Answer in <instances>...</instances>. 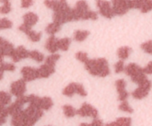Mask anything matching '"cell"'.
<instances>
[{
  "mask_svg": "<svg viewBox=\"0 0 152 126\" xmlns=\"http://www.w3.org/2000/svg\"><path fill=\"white\" fill-rule=\"evenodd\" d=\"M44 4L48 8L53 10V22L60 25L74 20L73 9L66 0H45Z\"/></svg>",
  "mask_w": 152,
  "mask_h": 126,
  "instance_id": "6da1fadb",
  "label": "cell"
},
{
  "mask_svg": "<svg viewBox=\"0 0 152 126\" xmlns=\"http://www.w3.org/2000/svg\"><path fill=\"white\" fill-rule=\"evenodd\" d=\"M76 58L83 63H86V62L89 59L87 53H85V52H83V51L78 52V53L76 54Z\"/></svg>",
  "mask_w": 152,
  "mask_h": 126,
  "instance_id": "d590c367",
  "label": "cell"
},
{
  "mask_svg": "<svg viewBox=\"0 0 152 126\" xmlns=\"http://www.w3.org/2000/svg\"><path fill=\"white\" fill-rule=\"evenodd\" d=\"M131 52H132V49L130 47H128V46H124V47H122L118 49L117 56L120 60H124L129 57Z\"/></svg>",
  "mask_w": 152,
  "mask_h": 126,
  "instance_id": "44dd1931",
  "label": "cell"
},
{
  "mask_svg": "<svg viewBox=\"0 0 152 126\" xmlns=\"http://www.w3.org/2000/svg\"><path fill=\"white\" fill-rule=\"evenodd\" d=\"M38 21V16L33 12H28L23 16V24H26L27 26L31 27L36 25Z\"/></svg>",
  "mask_w": 152,
  "mask_h": 126,
  "instance_id": "d6986e66",
  "label": "cell"
},
{
  "mask_svg": "<svg viewBox=\"0 0 152 126\" xmlns=\"http://www.w3.org/2000/svg\"><path fill=\"white\" fill-rule=\"evenodd\" d=\"M55 66H50L48 63H45L44 64L40 66L39 67L37 68L38 69L39 78H48L49 76L54 73L55 72Z\"/></svg>",
  "mask_w": 152,
  "mask_h": 126,
  "instance_id": "e0dca14e",
  "label": "cell"
},
{
  "mask_svg": "<svg viewBox=\"0 0 152 126\" xmlns=\"http://www.w3.org/2000/svg\"><path fill=\"white\" fill-rule=\"evenodd\" d=\"M96 7L99 9V13L106 19H111L116 16L111 3L106 0H96Z\"/></svg>",
  "mask_w": 152,
  "mask_h": 126,
  "instance_id": "5b68a950",
  "label": "cell"
},
{
  "mask_svg": "<svg viewBox=\"0 0 152 126\" xmlns=\"http://www.w3.org/2000/svg\"><path fill=\"white\" fill-rule=\"evenodd\" d=\"M11 10V4L10 1H7V2L2 3L1 9H0V12L1 14H7Z\"/></svg>",
  "mask_w": 152,
  "mask_h": 126,
  "instance_id": "8d00e7d4",
  "label": "cell"
},
{
  "mask_svg": "<svg viewBox=\"0 0 152 126\" xmlns=\"http://www.w3.org/2000/svg\"><path fill=\"white\" fill-rule=\"evenodd\" d=\"M45 47L51 54L56 53L59 50V48H58V39L54 35H50L46 41Z\"/></svg>",
  "mask_w": 152,
  "mask_h": 126,
  "instance_id": "ac0fdd59",
  "label": "cell"
},
{
  "mask_svg": "<svg viewBox=\"0 0 152 126\" xmlns=\"http://www.w3.org/2000/svg\"><path fill=\"white\" fill-rule=\"evenodd\" d=\"M53 106V100L49 97H41L40 100V109L42 110H49Z\"/></svg>",
  "mask_w": 152,
  "mask_h": 126,
  "instance_id": "cb8c5ba5",
  "label": "cell"
},
{
  "mask_svg": "<svg viewBox=\"0 0 152 126\" xmlns=\"http://www.w3.org/2000/svg\"><path fill=\"white\" fill-rule=\"evenodd\" d=\"M61 28V25L59 24L56 23V22H52L49 24L45 28V32L50 35H54L56 32H59Z\"/></svg>",
  "mask_w": 152,
  "mask_h": 126,
  "instance_id": "d4e9b609",
  "label": "cell"
},
{
  "mask_svg": "<svg viewBox=\"0 0 152 126\" xmlns=\"http://www.w3.org/2000/svg\"><path fill=\"white\" fill-rule=\"evenodd\" d=\"M115 86L117 92H118V100L121 102L126 100V99L129 97V93L126 90V83L125 81V80H117L115 82Z\"/></svg>",
  "mask_w": 152,
  "mask_h": 126,
  "instance_id": "9a60e30c",
  "label": "cell"
},
{
  "mask_svg": "<svg viewBox=\"0 0 152 126\" xmlns=\"http://www.w3.org/2000/svg\"><path fill=\"white\" fill-rule=\"evenodd\" d=\"M23 79H19L14 81L10 85V93L16 97L23 96L26 91V84Z\"/></svg>",
  "mask_w": 152,
  "mask_h": 126,
  "instance_id": "30bf717a",
  "label": "cell"
},
{
  "mask_svg": "<svg viewBox=\"0 0 152 126\" xmlns=\"http://www.w3.org/2000/svg\"><path fill=\"white\" fill-rule=\"evenodd\" d=\"M140 47L145 53L152 55V40L142 43Z\"/></svg>",
  "mask_w": 152,
  "mask_h": 126,
  "instance_id": "836d02e7",
  "label": "cell"
},
{
  "mask_svg": "<svg viewBox=\"0 0 152 126\" xmlns=\"http://www.w3.org/2000/svg\"><path fill=\"white\" fill-rule=\"evenodd\" d=\"M85 64V68L89 74L94 76L105 78L110 74V69L107 60L104 58L88 59Z\"/></svg>",
  "mask_w": 152,
  "mask_h": 126,
  "instance_id": "7a4b0ae2",
  "label": "cell"
},
{
  "mask_svg": "<svg viewBox=\"0 0 152 126\" xmlns=\"http://www.w3.org/2000/svg\"><path fill=\"white\" fill-rule=\"evenodd\" d=\"M34 4V0H21V7L22 8H28Z\"/></svg>",
  "mask_w": 152,
  "mask_h": 126,
  "instance_id": "f35d334b",
  "label": "cell"
},
{
  "mask_svg": "<svg viewBox=\"0 0 152 126\" xmlns=\"http://www.w3.org/2000/svg\"><path fill=\"white\" fill-rule=\"evenodd\" d=\"M29 58H30L33 59V60H36V61L39 62H42L44 60V55L42 53H39L37 50H31L29 51Z\"/></svg>",
  "mask_w": 152,
  "mask_h": 126,
  "instance_id": "83f0119b",
  "label": "cell"
},
{
  "mask_svg": "<svg viewBox=\"0 0 152 126\" xmlns=\"http://www.w3.org/2000/svg\"><path fill=\"white\" fill-rule=\"evenodd\" d=\"M12 60L13 62H18L22 59H26L29 58V51L27 50L23 46H19L17 48L15 49L11 57Z\"/></svg>",
  "mask_w": 152,
  "mask_h": 126,
  "instance_id": "2e32d148",
  "label": "cell"
},
{
  "mask_svg": "<svg viewBox=\"0 0 152 126\" xmlns=\"http://www.w3.org/2000/svg\"><path fill=\"white\" fill-rule=\"evenodd\" d=\"M125 72L128 76L130 77L132 81L138 86L148 80L146 74L144 73L143 69L134 63H131L126 66Z\"/></svg>",
  "mask_w": 152,
  "mask_h": 126,
  "instance_id": "277c9868",
  "label": "cell"
},
{
  "mask_svg": "<svg viewBox=\"0 0 152 126\" xmlns=\"http://www.w3.org/2000/svg\"><path fill=\"white\" fill-rule=\"evenodd\" d=\"M59 58H60V55L57 54V53H53L45 59V63L50 65V66H55L56 63Z\"/></svg>",
  "mask_w": 152,
  "mask_h": 126,
  "instance_id": "f546056e",
  "label": "cell"
},
{
  "mask_svg": "<svg viewBox=\"0 0 152 126\" xmlns=\"http://www.w3.org/2000/svg\"><path fill=\"white\" fill-rule=\"evenodd\" d=\"M71 44V39L69 38H63L58 39V48L62 51H67Z\"/></svg>",
  "mask_w": 152,
  "mask_h": 126,
  "instance_id": "484cf974",
  "label": "cell"
},
{
  "mask_svg": "<svg viewBox=\"0 0 152 126\" xmlns=\"http://www.w3.org/2000/svg\"><path fill=\"white\" fill-rule=\"evenodd\" d=\"M62 94L67 97H71L74 94H78L83 97H86L87 95V92L85 90L84 86L82 84L77 83H71L68 84L63 89Z\"/></svg>",
  "mask_w": 152,
  "mask_h": 126,
  "instance_id": "8992f818",
  "label": "cell"
},
{
  "mask_svg": "<svg viewBox=\"0 0 152 126\" xmlns=\"http://www.w3.org/2000/svg\"><path fill=\"white\" fill-rule=\"evenodd\" d=\"M22 75V79L25 82H30L39 78L38 69L37 68L31 67V66H24L21 70Z\"/></svg>",
  "mask_w": 152,
  "mask_h": 126,
  "instance_id": "4fadbf2b",
  "label": "cell"
},
{
  "mask_svg": "<svg viewBox=\"0 0 152 126\" xmlns=\"http://www.w3.org/2000/svg\"><path fill=\"white\" fill-rule=\"evenodd\" d=\"M19 30L22 31V32H24L32 42H38V41H39L42 38V33L41 32H35L34 30H33L32 27L27 26L25 24H22L19 27Z\"/></svg>",
  "mask_w": 152,
  "mask_h": 126,
  "instance_id": "7c38bea8",
  "label": "cell"
},
{
  "mask_svg": "<svg viewBox=\"0 0 152 126\" xmlns=\"http://www.w3.org/2000/svg\"><path fill=\"white\" fill-rule=\"evenodd\" d=\"M16 69V66L10 63H4V58H1V80L3 78V74L5 71H9V72H13Z\"/></svg>",
  "mask_w": 152,
  "mask_h": 126,
  "instance_id": "603a6c76",
  "label": "cell"
},
{
  "mask_svg": "<svg viewBox=\"0 0 152 126\" xmlns=\"http://www.w3.org/2000/svg\"><path fill=\"white\" fill-rule=\"evenodd\" d=\"M130 1L131 0H112L111 4L115 15L123 16L127 13L128 11L131 10Z\"/></svg>",
  "mask_w": 152,
  "mask_h": 126,
  "instance_id": "52a82bcc",
  "label": "cell"
},
{
  "mask_svg": "<svg viewBox=\"0 0 152 126\" xmlns=\"http://www.w3.org/2000/svg\"><path fill=\"white\" fill-rule=\"evenodd\" d=\"M47 126H50V125H47Z\"/></svg>",
  "mask_w": 152,
  "mask_h": 126,
  "instance_id": "60d3db41",
  "label": "cell"
},
{
  "mask_svg": "<svg viewBox=\"0 0 152 126\" xmlns=\"http://www.w3.org/2000/svg\"><path fill=\"white\" fill-rule=\"evenodd\" d=\"M90 35V32L88 30H76L74 33V39L78 42H82L85 41L88 36Z\"/></svg>",
  "mask_w": 152,
  "mask_h": 126,
  "instance_id": "7402d4cb",
  "label": "cell"
},
{
  "mask_svg": "<svg viewBox=\"0 0 152 126\" xmlns=\"http://www.w3.org/2000/svg\"><path fill=\"white\" fill-rule=\"evenodd\" d=\"M13 26V23H12L11 21H10L9 19H6V18H2L0 21V29L2 30H6V29H10Z\"/></svg>",
  "mask_w": 152,
  "mask_h": 126,
  "instance_id": "d6a6232c",
  "label": "cell"
},
{
  "mask_svg": "<svg viewBox=\"0 0 152 126\" xmlns=\"http://www.w3.org/2000/svg\"><path fill=\"white\" fill-rule=\"evenodd\" d=\"M119 109L121 110L122 112H128V113H130V114L133 113L134 112L133 109L129 106L127 100H124V101H123L121 103H120V105L119 106Z\"/></svg>",
  "mask_w": 152,
  "mask_h": 126,
  "instance_id": "4dcf8cb0",
  "label": "cell"
},
{
  "mask_svg": "<svg viewBox=\"0 0 152 126\" xmlns=\"http://www.w3.org/2000/svg\"><path fill=\"white\" fill-rule=\"evenodd\" d=\"M62 109H63L64 114L67 117H73L77 114V110H75V109L70 105H65L62 107Z\"/></svg>",
  "mask_w": 152,
  "mask_h": 126,
  "instance_id": "f1b7e54d",
  "label": "cell"
},
{
  "mask_svg": "<svg viewBox=\"0 0 152 126\" xmlns=\"http://www.w3.org/2000/svg\"><path fill=\"white\" fill-rule=\"evenodd\" d=\"M74 11V18L75 21L79 20H96L98 19V15L96 12L92 11L89 9L87 1L85 0H80L77 2Z\"/></svg>",
  "mask_w": 152,
  "mask_h": 126,
  "instance_id": "3957f363",
  "label": "cell"
},
{
  "mask_svg": "<svg viewBox=\"0 0 152 126\" xmlns=\"http://www.w3.org/2000/svg\"><path fill=\"white\" fill-rule=\"evenodd\" d=\"M80 126H103V124H102V122L100 120L96 118V119L94 120V121L91 124L82 123Z\"/></svg>",
  "mask_w": 152,
  "mask_h": 126,
  "instance_id": "74e56055",
  "label": "cell"
},
{
  "mask_svg": "<svg viewBox=\"0 0 152 126\" xmlns=\"http://www.w3.org/2000/svg\"><path fill=\"white\" fill-rule=\"evenodd\" d=\"M132 125V119L129 117L118 118L115 122L108 123L105 126H131Z\"/></svg>",
  "mask_w": 152,
  "mask_h": 126,
  "instance_id": "ffe728a7",
  "label": "cell"
},
{
  "mask_svg": "<svg viewBox=\"0 0 152 126\" xmlns=\"http://www.w3.org/2000/svg\"><path fill=\"white\" fill-rule=\"evenodd\" d=\"M125 63L123 60H120L115 63L114 65V71L116 73H120V72H125Z\"/></svg>",
  "mask_w": 152,
  "mask_h": 126,
  "instance_id": "e575fe53",
  "label": "cell"
},
{
  "mask_svg": "<svg viewBox=\"0 0 152 126\" xmlns=\"http://www.w3.org/2000/svg\"><path fill=\"white\" fill-rule=\"evenodd\" d=\"M1 107V112H0V123L3 125L4 122H6V118L9 115L7 108L6 106H0Z\"/></svg>",
  "mask_w": 152,
  "mask_h": 126,
  "instance_id": "1f68e13d",
  "label": "cell"
},
{
  "mask_svg": "<svg viewBox=\"0 0 152 126\" xmlns=\"http://www.w3.org/2000/svg\"><path fill=\"white\" fill-rule=\"evenodd\" d=\"M11 101V95L5 91L0 92V106H6Z\"/></svg>",
  "mask_w": 152,
  "mask_h": 126,
  "instance_id": "4316f807",
  "label": "cell"
},
{
  "mask_svg": "<svg viewBox=\"0 0 152 126\" xmlns=\"http://www.w3.org/2000/svg\"><path fill=\"white\" fill-rule=\"evenodd\" d=\"M130 6L132 9H139L146 13L152 10V0H131Z\"/></svg>",
  "mask_w": 152,
  "mask_h": 126,
  "instance_id": "9c48e42d",
  "label": "cell"
},
{
  "mask_svg": "<svg viewBox=\"0 0 152 126\" xmlns=\"http://www.w3.org/2000/svg\"><path fill=\"white\" fill-rule=\"evenodd\" d=\"M151 88V82L149 80H147L143 84L139 85L138 88L135 89L132 93V95L134 98L137 99V100H142L147 97L149 93Z\"/></svg>",
  "mask_w": 152,
  "mask_h": 126,
  "instance_id": "ba28073f",
  "label": "cell"
},
{
  "mask_svg": "<svg viewBox=\"0 0 152 126\" xmlns=\"http://www.w3.org/2000/svg\"><path fill=\"white\" fill-rule=\"evenodd\" d=\"M143 69L144 73L146 75H151L152 74V61H150Z\"/></svg>",
  "mask_w": 152,
  "mask_h": 126,
  "instance_id": "ab89813d",
  "label": "cell"
},
{
  "mask_svg": "<svg viewBox=\"0 0 152 126\" xmlns=\"http://www.w3.org/2000/svg\"><path fill=\"white\" fill-rule=\"evenodd\" d=\"M77 114L80 115V117H91L94 119H96L98 117V112L94 107L91 105L88 104L87 103H83L80 109L77 111Z\"/></svg>",
  "mask_w": 152,
  "mask_h": 126,
  "instance_id": "8fae6325",
  "label": "cell"
},
{
  "mask_svg": "<svg viewBox=\"0 0 152 126\" xmlns=\"http://www.w3.org/2000/svg\"><path fill=\"white\" fill-rule=\"evenodd\" d=\"M0 50H1V58H4V56L11 57L13 52H14L15 48L11 43L7 41V40L4 39L1 37L0 38Z\"/></svg>",
  "mask_w": 152,
  "mask_h": 126,
  "instance_id": "5bb4252c",
  "label": "cell"
}]
</instances>
